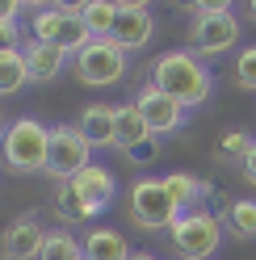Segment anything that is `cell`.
Returning a JSON list of instances; mask_svg holds the SVG:
<instances>
[{
    "label": "cell",
    "mask_w": 256,
    "mask_h": 260,
    "mask_svg": "<svg viewBox=\"0 0 256 260\" xmlns=\"http://www.w3.org/2000/svg\"><path fill=\"white\" fill-rule=\"evenodd\" d=\"M92 164V147L80 135V126H55L51 130V155H46V176L55 181H72Z\"/></svg>",
    "instance_id": "cell-6"
},
{
    "label": "cell",
    "mask_w": 256,
    "mask_h": 260,
    "mask_svg": "<svg viewBox=\"0 0 256 260\" xmlns=\"http://www.w3.org/2000/svg\"><path fill=\"white\" fill-rule=\"evenodd\" d=\"M114 5H118V9H147L151 0H114Z\"/></svg>",
    "instance_id": "cell-31"
},
{
    "label": "cell",
    "mask_w": 256,
    "mask_h": 260,
    "mask_svg": "<svg viewBox=\"0 0 256 260\" xmlns=\"http://www.w3.org/2000/svg\"><path fill=\"white\" fill-rule=\"evenodd\" d=\"M29 34H34L38 42H46V46H59V51H68V55L84 51V46L92 42L84 17H80V13H63V9L34 13V25H29Z\"/></svg>",
    "instance_id": "cell-7"
},
{
    "label": "cell",
    "mask_w": 256,
    "mask_h": 260,
    "mask_svg": "<svg viewBox=\"0 0 256 260\" xmlns=\"http://www.w3.org/2000/svg\"><path fill=\"white\" fill-rule=\"evenodd\" d=\"M114 118H118V105H88L84 113H80V135L88 139V147H114Z\"/></svg>",
    "instance_id": "cell-14"
},
{
    "label": "cell",
    "mask_w": 256,
    "mask_h": 260,
    "mask_svg": "<svg viewBox=\"0 0 256 260\" xmlns=\"http://www.w3.org/2000/svg\"><path fill=\"white\" fill-rule=\"evenodd\" d=\"M227 226H231V235H239V239H256V202H252V198L231 202Z\"/></svg>",
    "instance_id": "cell-22"
},
{
    "label": "cell",
    "mask_w": 256,
    "mask_h": 260,
    "mask_svg": "<svg viewBox=\"0 0 256 260\" xmlns=\"http://www.w3.org/2000/svg\"><path fill=\"white\" fill-rule=\"evenodd\" d=\"M5 130H9V122H5V109H0V139H5Z\"/></svg>",
    "instance_id": "cell-33"
},
{
    "label": "cell",
    "mask_w": 256,
    "mask_h": 260,
    "mask_svg": "<svg viewBox=\"0 0 256 260\" xmlns=\"http://www.w3.org/2000/svg\"><path fill=\"white\" fill-rule=\"evenodd\" d=\"M29 84L25 51H0V96H13Z\"/></svg>",
    "instance_id": "cell-18"
},
{
    "label": "cell",
    "mask_w": 256,
    "mask_h": 260,
    "mask_svg": "<svg viewBox=\"0 0 256 260\" xmlns=\"http://www.w3.org/2000/svg\"><path fill=\"white\" fill-rule=\"evenodd\" d=\"M239 17L235 13H210V17H198L194 21V46H198V55H222V51H231V46L239 42Z\"/></svg>",
    "instance_id": "cell-8"
},
{
    "label": "cell",
    "mask_w": 256,
    "mask_h": 260,
    "mask_svg": "<svg viewBox=\"0 0 256 260\" xmlns=\"http://www.w3.org/2000/svg\"><path fill=\"white\" fill-rule=\"evenodd\" d=\"M51 206H55V214L68 222V226H76V222H84V218H88V210H84V202H80V193H76L72 181H59V185H55Z\"/></svg>",
    "instance_id": "cell-19"
},
{
    "label": "cell",
    "mask_w": 256,
    "mask_h": 260,
    "mask_svg": "<svg viewBox=\"0 0 256 260\" xmlns=\"http://www.w3.org/2000/svg\"><path fill=\"white\" fill-rule=\"evenodd\" d=\"M252 143H256V139L248 135V130L235 126V130H227V135L218 139V155H222V159H239V164H244V155H248Z\"/></svg>",
    "instance_id": "cell-23"
},
{
    "label": "cell",
    "mask_w": 256,
    "mask_h": 260,
    "mask_svg": "<svg viewBox=\"0 0 256 260\" xmlns=\"http://www.w3.org/2000/svg\"><path fill=\"white\" fill-rule=\"evenodd\" d=\"M72 185L80 193V202H84L88 218H97L101 210H109L114 198H118V181H114V172H109L105 164H88L80 176H72Z\"/></svg>",
    "instance_id": "cell-11"
},
{
    "label": "cell",
    "mask_w": 256,
    "mask_h": 260,
    "mask_svg": "<svg viewBox=\"0 0 256 260\" xmlns=\"http://www.w3.org/2000/svg\"><path fill=\"white\" fill-rule=\"evenodd\" d=\"M147 139H155V135H151L147 118H143V109H139L135 101L118 105V118H114V147L131 155V151H135V147H143Z\"/></svg>",
    "instance_id": "cell-13"
},
{
    "label": "cell",
    "mask_w": 256,
    "mask_h": 260,
    "mask_svg": "<svg viewBox=\"0 0 256 260\" xmlns=\"http://www.w3.org/2000/svg\"><path fill=\"white\" fill-rule=\"evenodd\" d=\"M38 260H84V243L63 226V231H51V235H46V248H42Z\"/></svg>",
    "instance_id": "cell-21"
},
{
    "label": "cell",
    "mask_w": 256,
    "mask_h": 260,
    "mask_svg": "<svg viewBox=\"0 0 256 260\" xmlns=\"http://www.w3.org/2000/svg\"><path fill=\"white\" fill-rule=\"evenodd\" d=\"M0 155H5V168L13 172H46V155H51V130L38 118H17L9 122L5 139H0Z\"/></svg>",
    "instance_id": "cell-2"
},
{
    "label": "cell",
    "mask_w": 256,
    "mask_h": 260,
    "mask_svg": "<svg viewBox=\"0 0 256 260\" xmlns=\"http://www.w3.org/2000/svg\"><path fill=\"white\" fill-rule=\"evenodd\" d=\"M80 17H84L92 38H109V34H114V21H118V5H114V0H92Z\"/></svg>",
    "instance_id": "cell-20"
},
{
    "label": "cell",
    "mask_w": 256,
    "mask_h": 260,
    "mask_svg": "<svg viewBox=\"0 0 256 260\" xmlns=\"http://www.w3.org/2000/svg\"><path fill=\"white\" fill-rule=\"evenodd\" d=\"M131 260H155V256H147V252H135V256H131Z\"/></svg>",
    "instance_id": "cell-35"
},
{
    "label": "cell",
    "mask_w": 256,
    "mask_h": 260,
    "mask_svg": "<svg viewBox=\"0 0 256 260\" xmlns=\"http://www.w3.org/2000/svg\"><path fill=\"white\" fill-rule=\"evenodd\" d=\"M151 29H155V21H151L147 9H118V21H114V34L109 38L131 55V51H143L151 42Z\"/></svg>",
    "instance_id": "cell-12"
},
{
    "label": "cell",
    "mask_w": 256,
    "mask_h": 260,
    "mask_svg": "<svg viewBox=\"0 0 256 260\" xmlns=\"http://www.w3.org/2000/svg\"><path fill=\"white\" fill-rule=\"evenodd\" d=\"M131 218L143 231H172V222L181 214L172 206L164 181H135L131 185Z\"/></svg>",
    "instance_id": "cell-5"
},
{
    "label": "cell",
    "mask_w": 256,
    "mask_h": 260,
    "mask_svg": "<svg viewBox=\"0 0 256 260\" xmlns=\"http://www.w3.org/2000/svg\"><path fill=\"white\" fill-rule=\"evenodd\" d=\"M17 46H25L21 42V25L17 21H0V51H17Z\"/></svg>",
    "instance_id": "cell-26"
},
{
    "label": "cell",
    "mask_w": 256,
    "mask_h": 260,
    "mask_svg": "<svg viewBox=\"0 0 256 260\" xmlns=\"http://www.w3.org/2000/svg\"><path fill=\"white\" fill-rule=\"evenodd\" d=\"M151 84H155L159 92H168L177 105L198 109V105L210 101L214 80H210V72H206V63H202L198 55H189V51H168V55L155 59Z\"/></svg>",
    "instance_id": "cell-1"
},
{
    "label": "cell",
    "mask_w": 256,
    "mask_h": 260,
    "mask_svg": "<svg viewBox=\"0 0 256 260\" xmlns=\"http://www.w3.org/2000/svg\"><path fill=\"white\" fill-rule=\"evenodd\" d=\"M25 63H29V80H55L63 72V63H68V51H59V46H46L38 38H29L25 46Z\"/></svg>",
    "instance_id": "cell-16"
},
{
    "label": "cell",
    "mask_w": 256,
    "mask_h": 260,
    "mask_svg": "<svg viewBox=\"0 0 256 260\" xmlns=\"http://www.w3.org/2000/svg\"><path fill=\"white\" fill-rule=\"evenodd\" d=\"M46 248V231L38 218H13L0 231V256L5 260H38Z\"/></svg>",
    "instance_id": "cell-10"
},
{
    "label": "cell",
    "mask_w": 256,
    "mask_h": 260,
    "mask_svg": "<svg viewBox=\"0 0 256 260\" xmlns=\"http://www.w3.org/2000/svg\"><path fill=\"white\" fill-rule=\"evenodd\" d=\"M218 239H222V226L206 210H189L172 222V248L181 260H214Z\"/></svg>",
    "instance_id": "cell-3"
},
{
    "label": "cell",
    "mask_w": 256,
    "mask_h": 260,
    "mask_svg": "<svg viewBox=\"0 0 256 260\" xmlns=\"http://www.w3.org/2000/svg\"><path fill=\"white\" fill-rule=\"evenodd\" d=\"M248 17H252V21H256V0H248Z\"/></svg>",
    "instance_id": "cell-34"
},
{
    "label": "cell",
    "mask_w": 256,
    "mask_h": 260,
    "mask_svg": "<svg viewBox=\"0 0 256 260\" xmlns=\"http://www.w3.org/2000/svg\"><path fill=\"white\" fill-rule=\"evenodd\" d=\"M164 189H168V198L172 206H177V214H189V210H198V198H206V189L198 176H189V172H168L164 176Z\"/></svg>",
    "instance_id": "cell-17"
},
{
    "label": "cell",
    "mask_w": 256,
    "mask_h": 260,
    "mask_svg": "<svg viewBox=\"0 0 256 260\" xmlns=\"http://www.w3.org/2000/svg\"><path fill=\"white\" fill-rule=\"evenodd\" d=\"M244 176L256 185V143H252V147H248V155H244Z\"/></svg>",
    "instance_id": "cell-30"
},
{
    "label": "cell",
    "mask_w": 256,
    "mask_h": 260,
    "mask_svg": "<svg viewBox=\"0 0 256 260\" xmlns=\"http://www.w3.org/2000/svg\"><path fill=\"white\" fill-rule=\"evenodd\" d=\"M76 76L80 84H92V88L118 84L126 76V51L114 38H92L84 51H76Z\"/></svg>",
    "instance_id": "cell-4"
},
{
    "label": "cell",
    "mask_w": 256,
    "mask_h": 260,
    "mask_svg": "<svg viewBox=\"0 0 256 260\" xmlns=\"http://www.w3.org/2000/svg\"><path fill=\"white\" fill-rule=\"evenodd\" d=\"M92 5V0H55V9H63V13H84Z\"/></svg>",
    "instance_id": "cell-29"
},
{
    "label": "cell",
    "mask_w": 256,
    "mask_h": 260,
    "mask_svg": "<svg viewBox=\"0 0 256 260\" xmlns=\"http://www.w3.org/2000/svg\"><path fill=\"white\" fill-rule=\"evenodd\" d=\"M131 243H126L114 226H92L84 235V260H131Z\"/></svg>",
    "instance_id": "cell-15"
},
{
    "label": "cell",
    "mask_w": 256,
    "mask_h": 260,
    "mask_svg": "<svg viewBox=\"0 0 256 260\" xmlns=\"http://www.w3.org/2000/svg\"><path fill=\"white\" fill-rule=\"evenodd\" d=\"M189 9L198 13V17H210V13H231V5L235 0H185Z\"/></svg>",
    "instance_id": "cell-25"
},
{
    "label": "cell",
    "mask_w": 256,
    "mask_h": 260,
    "mask_svg": "<svg viewBox=\"0 0 256 260\" xmlns=\"http://www.w3.org/2000/svg\"><path fill=\"white\" fill-rule=\"evenodd\" d=\"M235 80H239V88H248L256 92V46H244L235 59Z\"/></svg>",
    "instance_id": "cell-24"
},
{
    "label": "cell",
    "mask_w": 256,
    "mask_h": 260,
    "mask_svg": "<svg viewBox=\"0 0 256 260\" xmlns=\"http://www.w3.org/2000/svg\"><path fill=\"white\" fill-rule=\"evenodd\" d=\"M135 105L143 109L151 135H177L181 122H185V105H177L168 92H159L155 84H143V88L135 92Z\"/></svg>",
    "instance_id": "cell-9"
},
{
    "label": "cell",
    "mask_w": 256,
    "mask_h": 260,
    "mask_svg": "<svg viewBox=\"0 0 256 260\" xmlns=\"http://www.w3.org/2000/svg\"><path fill=\"white\" fill-rule=\"evenodd\" d=\"M55 0H21V9H51Z\"/></svg>",
    "instance_id": "cell-32"
},
{
    "label": "cell",
    "mask_w": 256,
    "mask_h": 260,
    "mask_svg": "<svg viewBox=\"0 0 256 260\" xmlns=\"http://www.w3.org/2000/svg\"><path fill=\"white\" fill-rule=\"evenodd\" d=\"M155 151H159V147H155V139H147L143 147H135V151H131V159H135V164H143V159H155Z\"/></svg>",
    "instance_id": "cell-27"
},
{
    "label": "cell",
    "mask_w": 256,
    "mask_h": 260,
    "mask_svg": "<svg viewBox=\"0 0 256 260\" xmlns=\"http://www.w3.org/2000/svg\"><path fill=\"white\" fill-rule=\"evenodd\" d=\"M17 9L21 0H0V21H17Z\"/></svg>",
    "instance_id": "cell-28"
}]
</instances>
